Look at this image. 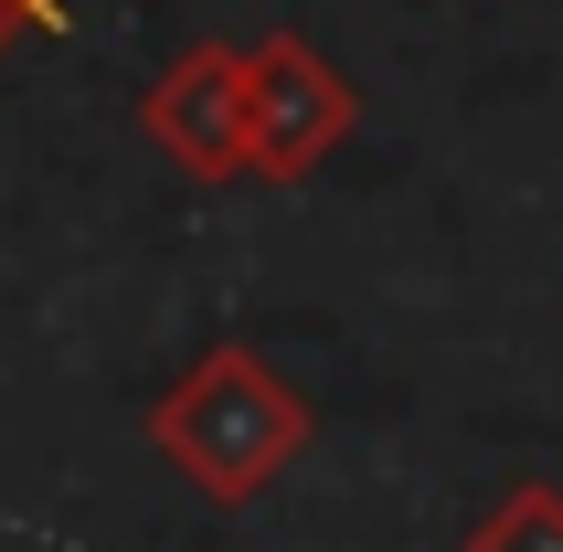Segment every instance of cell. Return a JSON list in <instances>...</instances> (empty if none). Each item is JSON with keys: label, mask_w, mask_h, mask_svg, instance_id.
<instances>
[{"label": "cell", "mask_w": 563, "mask_h": 552, "mask_svg": "<svg viewBox=\"0 0 563 552\" xmlns=\"http://www.w3.org/2000/svg\"><path fill=\"white\" fill-rule=\"evenodd\" d=\"M341 128H351L341 75H330L298 32H266V43L245 54V170H266V181H309Z\"/></svg>", "instance_id": "7a4b0ae2"}, {"label": "cell", "mask_w": 563, "mask_h": 552, "mask_svg": "<svg viewBox=\"0 0 563 552\" xmlns=\"http://www.w3.org/2000/svg\"><path fill=\"white\" fill-rule=\"evenodd\" d=\"M298 435H309V404L287 394L277 372L255 362V351H202V362L150 404V446L181 467L202 499H255L298 457Z\"/></svg>", "instance_id": "6da1fadb"}, {"label": "cell", "mask_w": 563, "mask_h": 552, "mask_svg": "<svg viewBox=\"0 0 563 552\" xmlns=\"http://www.w3.org/2000/svg\"><path fill=\"white\" fill-rule=\"evenodd\" d=\"M139 128L150 150L191 181H234L245 170V54L223 43H191V54L159 64V86L139 96Z\"/></svg>", "instance_id": "3957f363"}, {"label": "cell", "mask_w": 563, "mask_h": 552, "mask_svg": "<svg viewBox=\"0 0 563 552\" xmlns=\"http://www.w3.org/2000/svg\"><path fill=\"white\" fill-rule=\"evenodd\" d=\"M22 22H64V0H22Z\"/></svg>", "instance_id": "277c9868"}]
</instances>
